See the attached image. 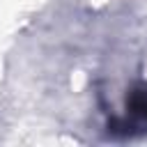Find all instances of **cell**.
Masks as SVG:
<instances>
[{
	"label": "cell",
	"mask_w": 147,
	"mask_h": 147,
	"mask_svg": "<svg viewBox=\"0 0 147 147\" xmlns=\"http://www.w3.org/2000/svg\"><path fill=\"white\" fill-rule=\"evenodd\" d=\"M115 136H133L147 131V85H136L126 96V115L108 122Z\"/></svg>",
	"instance_id": "obj_1"
}]
</instances>
